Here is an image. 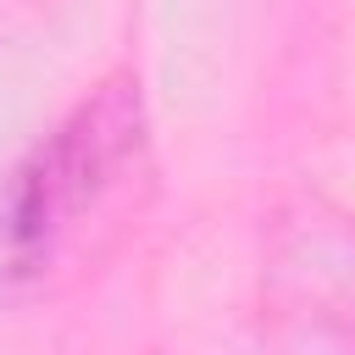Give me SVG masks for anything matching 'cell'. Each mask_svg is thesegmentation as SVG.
<instances>
[{
    "instance_id": "obj_2",
    "label": "cell",
    "mask_w": 355,
    "mask_h": 355,
    "mask_svg": "<svg viewBox=\"0 0 355 355\" xmlns=\"http://www.w3.org/2000/svg\"><path fill=\"white\" fill-rule=\"evenodd\" d=\"M261 355H355V216L311 189L261 216Z\"/></svg>"
},
{
    "instance_id": "obj_1",
    "label": "cell",
    "mask_w": 355,
    "mask_h": 355,
    "mask_svg": "<svg viewBox=\"0 0 355 355\" xmlns=\"http://www.w3.org/2000/svg\"><path fill=\"white\" fill-rule=\"evenodd\" d=\"M150 172V111L133 72L89 89L0 189V277L33 283L116 216Z\"/></svg>"
}]
</instances>
